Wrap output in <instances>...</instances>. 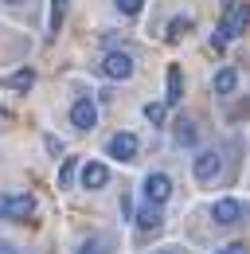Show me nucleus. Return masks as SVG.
<instances>
[{
  "mask_svg": "<svg viewBox=\"0 0 250 254\" xmlns=\"http://www.w3.org/2000/svg\"><path fill=\"white\" fill-rule=\"evenodd\" d=\"M102 74L106 78H133V59L125 55V51H110L106 59H102Z\"/></svg>",
  "mask_w": 250,
  "mask_h": 254,
  "instance_id": "423d86ee",
  "label": "nucleus"
},
{
  "mask_svg": "<svg viewBox=\"0 0 250 254\" xmlns=\"http://www.w3.org/2000/svg\"><path fill=\"white\" fill-rule=\"evenodd\" d=\"M4 4H24V0H4Z\"/></svg>",
  "mask_w": 250,
  "mask_h": 254,
  "instance_id": "4be33fe9",
  "label": "nucleus"
},
{
  "mask_svg": "<svg viewBox=\"0 0 250 254\" xmlns=\"http://www.w3.org/2000/svg\"><path fill=\"white\" fill-rule=\"evenodd\" d=\"M102 247H106L102 239H86V243H82V251H78V254H102Z\"/></svg>",
  "mask_w": 250,
  "mask_h": 254,
  "instance_id": "a211bd4d",
  "label": "nucleus"
},
{
  "mask_svg": "<svg viewBox=\"0 0 250 254\" xmlns=\"http://www.w3.org/2000/svg\"><path fill=\"white\" fill-rule=\"evenodd\" d=\"M70 126L78 129V133H90L98 126V106H94L90 98H78L74 106H70Z\"/></svg>",
  "mask_w": 250,
  "mask_h": 254,
  "instance_id": "7ed1b4c3",
  "label": "nucleus"
},
{
  "mask_svg": "<svg viewBox=\"0 0 250 254\" xmlns=\"http://www.w3.org/2000/svg\"><path fill=\"white\" fill-rule=\"evenodd\" d=\"M106 149H110V157H114V160H133V157H137V137H133V133H114Z\"/></svg>",
  "mask_w": 250,
  "mask_h": 254,
  "instance_id": "6e6552de",
  "label": "nucleus"
},
{
  "mask_svg": "<svg viewBox=\"0 0 250 254\" xmlns=\"http://www.w3.org/2000/svg\"><path fill=\"white\" fill-rule=\"evenodd\" d=\"M219 254H247V247H239V243H235V247H227V251H219Z\"/></svg>",
  "mask_w": 250,
  "mask_h": 254,
  "instance_id": "412c9836",
  "label": "nucleus"
},
{
  "mask_svg": "<svg viewBox=\"0 0 250 254\" xmlns=\"http://www.w3.org/2000/svg\"><path fill=\"white\" fill-rule=\"evenodd\" d=\"M8 86H12V90H20V94L31 90V86H35V70H16V74H8Z\"/></svg>",
  "mask_w": 250,
  "mask_h": 254,
  "instance_id": "ddd939ff",
  "label": "nucleus"
},
{
  "mask_svg": "<svg viewBox=\"0 0 250 254\" xmlns=\"http://www.w3.org/2000/svg\"><path fill=\"white\" fill-rule=\"evenodd\" d=\"M168 195H172V180H168L164 172H149V176H145V203H156V207H160Z\"/></svg>",
  "mask_w": 250,
  "mask_h": 254,
  "instance_id": "39448f33",
  "label": "nucleus"
},
{
  "mask_svg": "<svg viewBox=\"0 0 250 254\" xmlns=\"http://www.w3.org/2000/svg\"><path fill=\"white\" fill-rule=\"evenodd\" d=\"M35 211V199L28 191H12V195H0V219H12V223H24L31 219Z\"/></svg>",
  "mask_w": 250,
  "mask_h": 254,
  "instance_id": "f03ea898",
  "label": "nucleus"
},
{
  "mask_svg": "<svg viewBox=\"0 0 250 254\" xmlns=\"http://www.w3.org/2000/svg\"><path fill=\"white\" fill-rule=\"evenodd\" d=\"M70 176H74V160H66V164H62V172H59V180H62V184H66V180H70Z\"/></svg>",
  "mask_w": 250,
  "mask_h": 254,
  "instance_id": "aec40b11",
  "label": "nucleus"
},
{
  "mask_svg": "<svg viewBox=\"0 0 250 254\" xmlns=\"http://www.w3.org/2000/svg\"><path fill=\"white\" fill-rule=\"evenodd\" d=\"M247 4H239V0H231V4H227V20H223V28H219V47H223V43H231V39H239V35L247 32Z\"/></svg>",
  "mask_w": 250,
  "mask_h": 254,
  "instance_id": "f257e3e1",
  "label": "nucleus"
},
{
  "mask_svg": "<svg viewBox=\"0 0 250 254\" xmlns=\"http://www.w3.org/2000/svg\"><path fill=\"white\" fill-rule=\"evenodd\" d=\"M145 118H149V122H164V106H153V102H149V106H145Z\"/></svg>",
  "mask_w": 250,
  "mask_h": 254,
  "instance_id": "6ab92c4d",
  "label": "nucleus"
},
{
  "mask_svg": "<svg viewBox=\"0 0 250 254\" xmlns=\"http://www.w3.org/2000/svg\"><path fill=\"white\" fill-rule=\"evenodd\" d=\"M114 4H118V12H122V16H137V12L145 8V0H114Z\"/></svg>",
  "mask_w": 250,
  "mask_h": 254,
  "instance_id": "f3484780",
  "label": "nucleus"
},
{
  "mask_svg": "<svg viewBox=\"0 0 250 254\" xmlns=\"http://www.w3.org/2000/svg\"><path fill=\"white\" fill-rule=\"evenodd\" d=\"M184 98V82H180V66H168V94H164V102L168 106H176Z\"/></svg>",
  "mask_w": 250,
  "mask_h": 254,
  "instance_id": "f8f14e48",
  "label": "nucleus"
},
{
  "mask_svg": "<svg viewBox=\"0 0 250 254\" xmlns=\"http://www.w3.org/2000/svg\"><path fill=\"white\" fill-rule=\"evenodd\" d=\"M188 32H191V20H188V16H176V20L168 24V39H172V43H176L180 35H188Z\"/></svg>",
  "mask_w": 250,
  "mask_h": 254,
  "instance_id": "2eb2a0df",
  "label": "nucleus"
},
{
  "mask_svg": "<svg viewBox=\"0 0 250 254\" xmlns=\"http://www.w3.org/2000/svg\"><path fill=\"white\" fill-rule=\"evenodd\" d=\"M211 215H215V223L219 227H235V223L243 219V203L239 199H215V207H211Z\"/></svg>",
  "mask_w": 250,
  "mask_h": 254,
  "instance_id": "0eeeda50",
  "label": "nucleus"
},
{
  "mask_svg": "<svg viewBox=\"0 0 250 254\" xmlns=\"http://www.w3.org/2000/svg\"><path fill=\"white\" fill-rule=\"evenodd\" d=\"M160 223H164V215H160L156 203H145V207L137 211V227H141V231H156Z\"/></svg>",
  "mask_w": 250,
  "mask_h": 254,
  "instance_id": "9d476101",
  "label": "nucleus"
},
{
  "mask_svg": "<svg viewBox=\"0 0 250 254\" xmlns=\"http://www.w3.org/2000/svg\"><path fill=\"white\" fill-rule=\"evenodd\" d=\"M235 86H239V74H235V66H223L215 74V94H235Z\"/></svg>",
  "mask_w": 250,
  "mask_h": 254,
  "instance_id": "9b49d317",
  "label": "nucleus"
},
{
  "mask_svg": "<svg viewBox=\"0 0 250 254\" xmlns=\"http://www.w3.org/2000/svg\"><path fill=\"white\" fill-rule=\"evenodd\" d=\"M195 137H199L195 126H191L188 118H180V122H176V145H195Z\"/></svg>",
  "mask_w": 250,
  "mask_h": 254,
  "instance_id": "4468645a",
  "label": "nucleus"
},
{
  "mask_svg": "<svg viewBox=\"0 0 250 254\" xmlns=\"http://www.w3.org/2000/svg\"><path fill=\"white\" fill-rule=\"evenodd\" d=\"M106 180H110V168L106 164H98V160H86L82 164V188H106Z\"/></svg>",
  "mask_w": 250,
  "mask_h": 254,
  "instance_id": "1a4fd4ad",
  "label": "nucleus"
},
{
  "mask_svg": "<svg viewBox=\"0 0 250 254\" xmlns=\"http://www.w3.org/2000/svg\"><path fill=\"white\" fill-rule=\"evenodd\" d=\"M62 16H66V0H51V32H59Z\"/></svg>",
  "mask_w": 250,
  "mask_h": 254,
  "instance_id": "dca6fc26",
  "label": "nucleus"
},
{
  "mask_svg": "<svg viewBox=\"0 0 250 254\" xmlns=\"http://www.w3.org/2000/svg\"><path fill=\"white\" fill-rule=\"evenodd\" d=\"M164 254H184V251H164Z\"/></svg>",
  "mask_w": 250,
  "mask_h": 254,
  "instance_id": "5701e85b",
  "label": "nucleus"
},
{
  "mask_svg": "<svg viewBox=\"0 0 250 254\" xmlns=\"http://www.w3.org/2000/svg\"><path fill=\"white\" fill-rule=\"evenodd\" d=\"M191 172H195V180H203V184H211L219 172H223V157H219L215 149H203L199 157H195V164H191Z\"/></svg>",
  "mask_w": 250,
  "mask_h": 254,
  "instance_id": "20e7f679",
  "label": "nucleus"
}]
</instances>
